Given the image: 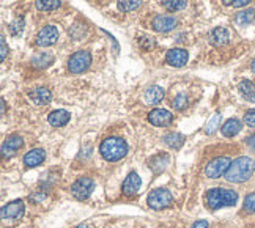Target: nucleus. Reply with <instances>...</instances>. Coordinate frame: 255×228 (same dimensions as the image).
Returning <instances> with one entry per match:
<instances>
[{
	"mask_svg": "<svg viewBox=\"0 0 255 228\" xmlns=\"http://www.w3.org/2000/svg\"><path fill=\"white\" fill-rule=\"evenodd\" d=\"M254 173H255V161L252 157L241 156L232 162L227 173L224 176L229 183H244L249 181Z\"/></svg>",
	"mask_w": 255,
	"mask_h": 228,
	"instance_id": "obj_1",
	"label": "nucleus"
},
{
	"mask_svg": "<svg viewBox=\"0 0 255 228\" xmlns=\"http://www.w3.org/2000/svg\"><path fill=\"white\" fill-rule=\"evenodd\" d=\"M100 153L106 161L117 162L128 154V145L120 137H107L100 145Z\"/></svg>",
	"mask_w": 255,
	"mask_h": 228,
	"instance_id": "obj_2",
	"label": "nucleus"
},
{
	"mask_svg": "<svg viewBox=\"0 0 255 228\" xmlns=\"http://www.w3.org/2000/svg\"><path fill=\"white\" fill-rule=\"evenodd\" d=\"M205 200L210 210H219L224 206H233L238 202V194L230 189H222V187H216L210 189L205 195Z\"/></svg>",
	"mask_w": 255,
	"mask_h": 228,
	"instance_id": "obj_3",
	"label": "nucleus"
},
{
	"mask_svg": "<svg viewBox=\"0 0 255 228\" xmlns=\"http://www.w3.org/2000/svg\"><path fill=\"white\" fill-rule=\"evenodd\" d=\"M90 65H92V54L88 51H77L68 60V69L73 74H81L87 71Z\"/></svg>",
	"mask_w": 255,
	"mask_h": 228,
	"instance_id": "obj_4",
	"label": "nucleus"
},
{
	"mask_svg": "<svg viewBox=\"0 0 255 228\" xmlns=\"http://www.w3.org/2000/svg\"><path fill=\"white\" fill-rule=\"evenodd\" d=\"M146 203L151 210H164L173 203V197L167 189H154L146 198Z\"/></svg>",
	"mask_w": 255,
	"mask_h": 228,
	"instance_id": "obj_5",
	"label": "nucleus"
},
{
	"mask_svg": "<svg viewBox=\"0 0 255 228\" xmlns=\"http://www.w3.org/2000/svg\"><path fill=\"white\" fill-rule=\"evenodd\" d=\"M232 165V161L229 159L227 156H221V157H214L213 161H210L205 167V175L208 178H219L222 175L227 173L229 167Z\"/></svg>",
	"mask_w": 255,
	"mask_h": 228,
	"instance_id": "obj_6",
	"label": "nucleus"
},
{
	"mask_svg": "<svg viewBox=\"0 0 255 228\" xmlns=\"http://www.w3.org/2000/svg\"><path fill=\"white\" fill-rule=\"evenodd\" d=\"M93 187H95V183L92 178L82 176L71 186V194L77 200H87V198L92 195Z\"/></svg>",
	"mask_w": 255,
	"mask_h": 228,
	"instance_id": "obj_7",
	"label": "nucleus"
},
{
	"mask_svg": "<svg viewBox=\"0 0 255 228\" xmlns=\"http://www.w3.org/2000/svg\"><path fill=\"white\" fill-rule=\"evenodd\" d=\"M176 25H178V19L170 14H159V16L153 17V21H151V27L154 30L162 32V33L173 30Z\"/></svg>",
	"mask_w": 255,
	"mask_h": 228,
	"instance_id": "obj_8",
	"label": "nucleus"
},
{
	"mask_svg": "<svg viewBox=\"0 0 255 228\" xmlns=\"http://www.w3.org/2000/svg\"><path fill=\"white\" fill-rule=\"evenodd\" d=\"M58 39V30L54 25H46L43 27L36 35V46L40 47H49L52 46Z\"/></svg>",
	"mask_w": 255,
	"mask_h": 228,
	"instance_id": "obj_9",
	"label": "nucleus"
},
{
	"mask_svg": "<svg viewBox=\"0 0 255 228\" xmlns=\"http://www.w3.org/2000/svg\"><path fill=\"white\" fill-rule=\"evenodd\" d=\"M24 145V140L21 135L17 134H13L5 138V142L2 143V156L3 157H11L14 156L19 150H21V146Z\"/></svg>",
	"mask_w": 255,
	"mask_h": 228,
	"instance_id": "obj_10",
	"label": "nucleus"
},
{
	"mask_svg": "<svg viewBox=\"0 0 255 228\" xmlns=\"http://www.w3.org/2000/svg\"><path fill=\"white\" fill-rule=\"evenodd\" d=\"M188 58H189V54L188 51H184V49H180V47H175V49H170L165 55V62H167L170 66H175V68H180V66H184L188 63Z\"/></svg>",
	"mask_w": 255,
	"mask_h": 228,
	"instance_id": "obj_11",
	"label": "nucleus"
},
{
	"mask_svg": "<svg viewBox=\"0 0 255 228\" xmlns=\"http://www.w3.org/2000/svg\"><path fill=\"white\" fill-rule=\"evenodd\" d=\"M2 219H17L24 214V202L22 200H14L9 202L8 205L2 206Z\"/></svg>",
	"mask_w": 255,
	"mask_h": 228,
	"instance_id": "obj_12",
	"label": "nucleus"
},
{
	"mask_svg": "<svg viewBox=\"0 0 255 228\" xmlns=\"http://www.w3.org/2000/svg\"><path fill=\"white\" fill-rule=\"evenodd\" d=\"M173 120V116L165 109H154L148 114V121L153 126H169Z\"/></svg>",
	"mask_w": 255,
	"mask_h": 228,
	"instance_id": "obj_13",
	"label": "nucleus"
},
{
	"mask_svg": "<svg viewBox=\"0 0 255 228\" xmlns=\"http://www.w3.org/2000/svg\"><path fill=\"white\" fill-rule=\"evenodd\" d=\"M140 186H142V181H140L139 175L134 173V172H131L129 175H128V176L125 178L123 186H122V191H123L125 195L131 197V195H134V194L139 192Z\"/></svg>",
	"mask_w": 255,
	"mask_h": 228,
	"instance_id": "obj_14",
	"label": "nucleus"
},
{
	"mask_svg": "<svg viewBox=\"0 0 255 228\" xmlns=\"http://www.w3.org/2000/svg\"><path fill=\"white\" fill-rule=\"evenodd\" d=\"M70 112L68 111H63V109H58V111H54L49 114V118H47V121L51 126L54 127H62L65 124H68V121H70Z\"/></svg>",
	"mask_w": 255,
	"mask_h": 228,
	"instance_id": "obj_15",
	"label": "nucleus"
},
{
	"mask_svg": "<svg viewBox=\"0 0 255 228\" xmlns=\"http://www.w3.org/2000/svg\"><path fill=\"white\" fill-rule=\"evenodd\" d=\"M44 159H46V151L41 150V148H35V150H30L24 156V164L27 167H38L44 162Z\"/></svg>",
	"mask_w": 255,
	"mask_h": 228,
	"instance_id": "obj_16",
	"label": "nucleus"
},
{
	"mask_svg": "<svg viewBox=\"0 0 255 228\" xmlns=\"http://www.w3.org/2000/svg\"><path fill=\"white\" fill-rule=\"evenodd\" d=\"M28 98H30L36 106H46V104L51 103L52 95L47 88L40 87V88H35V90H32L30 93H28Z\"/></svg>",
	"mask_w": 255,
	"mask_h": 228,
	"instance_id": "obj_17",
	"label": "nucleus"
},
{
	"mask_svg": "<svg viewBox=\"0 0 255 228\" xmlns=\"http://www.w3.org/2000/svg\"><path fill=\"white\" fill-rule=\"evenodd\" d=\"M230 39V33L225 27H216L210 33V43L214 46H225Z\"/></svg>",
	"mask_w": 255,
	"mask_h": 228,
	"instance_id": "obj_18",
	"label": "nucleus"
},
{
	"mask_svg": "<svg viewBox=\"0 0 255 228\" xmlns=\"http://www.w3.org/2000/svg\"><path fill=\"white\" fill-rule=\"evenodd\" d=\"M169 162H170V156L165 154V153H159V154L151 157V159L148 161V165L154 173H159L169 165Z\"/></svg>",
	"mask_w": 255,
	"mask_h": 228,
	"instance_id": "obj_19",
	"label": "nucleus"
},
{
	"mask_svg": "<svg viewBox=\"0 0 255 228\" xmlns=\"http://www.w3.org/2000/svg\"><path fill=\"white\" fill-rule=\"evenodd\" d=\"M221 129L225 137H235L241 131V121L237 120V118H229V120L222 124Z\"/></svg>",
	"mask_w": 255,
	"mask_h": 228,
	"instance_id": "obj_20",
	"label": "nucleus"
},
{
	"mask_svg": "<svg viewBox=\"0 0 255 228\" xmlns=\"http://www.w3.org/2000/svg\"><path fill=\"white\" fill-rule=\"evenodd\" d=\"M162 98H164V90L161 87L158 85H153L150 87L148 90L145 92V101L146 104H158L162 101Z\"/></svg>",
	"mask_w": 255,
	"mask_h": 228,
	"instance_id": "obj_21",
	"label": "nucleus"
},
{
	"mask_svg": "<svg viewBox=\"0 0 255 228\" xmlns=\"http://www.w3.org/2000/svg\"><path fill=\"white\" fill-rule=\"evenodd\" d=\"M235 22L241 27L251 25L252 22H255V9L249 8V9H244V11H240L237 16H235Z\"/></svg>",
	"mask_w": 255,
	"mask_h": 228,
	"instance_id": "obj_22",
	"label": "nucleus"
},
{
	"mask_svg": "<svg viewBox=\"0 0 255 228\" xmlns=\"http://www.w3.org/2000/svg\"><path fill=\"white\" fill-rule=\"evenodd\" d=\"M184 140H186L184 135L180 132H170L167 135H164V143L167 146H170L172 150H178V148H181Z\"/></svg>",
	"mask_w": 255,
	"mask_h": 228,
	"instance_id": "obj_23",
	"label": "nucleus"
},
{
	"mask_svg": "<svg viewBox=\"0 0 255 228\" xmlns=\"http://www.w3.org/2000/svg\"><path fill=\"white\" fill-rule=\"evenodd\" d=\"M54 63V55L51 52H40L32 58V65L36 68H47Z\"/></svg>",
	"mask_w": 255,
	"mask_h": 228,
	"instance_id": "obj_24",
	"label": "nucleus"
},
{
	"mask_svg": "<svg viewBox=\"0 0 255 228\" xmlns=\"http://www.w3.org/2000/svg\"><path fill=\"white\" fill-rule=\"evenodd\" d=\"M238 88H240L241 95L246 98L248 101L255 103V84L254 82H251V81H243Z\"/></svg>",
	"mask_w": 255,
	"mask_h": 228,
	"instance_id": "obj_25",
	"label": "nucleus"
},
{
	"mask_svg": "<svg viewBox=\"0 0 255 228\" xmlns=\"http://www.w3.org/2000/svg\"><path fill=\"white\" fill-rule=\"evenodd\" d=\"M35 6L40 11H54V9L62 6V2H58V0H38L35 2Z\"/></svg>",
	"mask_w": 255,
	"mask_h": 228,
	"instance_id": "obj_26",
	"label": "nucleus"
},
{
	"mask_svg": "<svg viewBox=\"0 0 255 228\" xmlns=\"http://www.w3.org/2000/svg\"><path fill=\"white\" fill-rule=\"evenodd\" d=\"M221 114L219 112H216L210 120L207 123V126H205V132L207 134H214L216 131H218V127L221 126Z\"/></svg>",
	"mask_w": 255,
	"mask_h": 228,
	"instance_id": "obj_27",
	"label": "nucleus"
},
{
	"mask_svg": "<svg viewBox=\"0 0 255 228\" xmlns=\"http://www.w3.org/2000/svg\"><path fill=\"white\" fill-rule=\"evenodd\" d=\"M186 3L184 0H164L162 2V6L165 9H169V11H180V9H184L186 8Z\"/></svg>",
	"mask_w": 255,
	"mask_h": 228,
	"instance_id": "obj_28",
	"label": "nucleus"
},
{
	"mask_svg": "<svg viewBox=\"0 0 255 228\" xmlns=\"http://www.w3.org/2000/svg\"><path fill=\"white\" fill-rule=\"evenodd\" d=\"M140 3L142 2H139V0H123V2H119V9L123 13H129L139 8Z\"/></svg>",
	"mask_w": 255,
	"mask_h": 228,
	"instance_id": "obj_29",
	"label": "nucleus"
},
{
	"mask_svg": "<svg viewBox=\"0 0 255 228\" xmlns=\"http://www.w3.org/2000/svg\"><path fill=\"white\" fill-rule=\"evenodd\" d=\"M8 30H9V35L11 36H19L24 30V19H21V17L14 19V21L8 25Z\"/></svg>",
	"mask_w": 255,
	"mask_h": 228,
	"instance_id": "obj_30",
	"label": "nucleus"
},
{
	"mask_svg": "<svg viewBox=\"0 0 255 228\" xmlns=\"http://www.w3.org/2000/svg\"><path fill=\"white\" fill-rule=\"evenodd\" d=\"M172 106H173V109H176V111H183V109L188 106V96H186L184 93L176 95L172 101Z\"/></svg>",
	"mask_w": 255,
	"mask_h": 228,
	"instance_id": "obj_31",
	"label": "nucleus"
},
{
	"mask_svg": "<svg viewBox=\"0 0 255 228\" xmlns=\"http://www.w3.org/2000/svg\"><path fill=\"white\" fill-rule=\"evenodd\" d=\"M243 208H244V211H246V213H255V192L246 195Z\"/></svg>",
	"mask_w": 255,
	"mask_h": 228,
	"instance_id": "obj_32",
	"label": "nucleus"
},
{
	"mask_svg": "<svg viewBox=\"0 0 255 228\" xmlns=\"http://www.w3.org/2000/svg\"><path fill=\"white\" fill-rule=\"evenodd\" d=\"M244 123L249 127H255V109H251V111L244 114Z\"/></svg>",
	"mask_w": 255,
	"mask_h": 228,
	"instance_id": "obj_33",
	"label": "nucleus"
},
{
	"mask_svg": "<svg viewBox=\"0 0 255 228\" xmlns=\"http://www.w3.org/2000/svg\"><path fill=\"white\" fill-rule=\"evenodd\" d=\"M224 5L235 6V8H240V6H248V5H249V0H225Z\"/></svg>",
	"mask_w": 255,
	"mask_h": 228,
	"instance_id": "obj_34",
	"label": "nucleus"
},
{
	"mask_svg": "<svg viewBox=\"0 0 255 228\" xmlns=\"http://www.w3.org/2000/svg\"><path fill=\"white\" fill-rule=\"evenodd\" d=\"M46 197H47V194H46L44 191H36L35 194L30 195V202H33V203H40V202L44 200Z\"/></svg>",
	"mask_w": 255,
	"mask_h": 228,
	"instance_id": "obj_35",
	"label": "nucleus"
},
{
	"mask_svg": "<svg viewBox=\"0 0 255 228\" xmlns=\"http://www.w3.org/2000/svg\"><path fill=\"white\" fill-rule=\"evenodd\" d=\"M139 43H140V46H142L143 49H150V47L154 46V43H153V39H151V38H142V39H139Z\"/></svg>",
	"mask_w": 255,
	"mask_h": 228,
	"instance_id": "obj_36",
	"label": "nucleus"
},
{
	"mask_svg": "<svg viewBox=\"0 0 255 228\" xmlns=\"http://www.w3.org/2000/svg\"><path fill=\"white\" fill-rule=\"evenodd\" d=\"M0 46H2V54H0V58H2V62L5 60V57H6V52H8V49H6V43H5V38L2 36V39H0Z\"/></svg>",
	"mask_w": 255,
	"mask_h": 228,
	"instance_id": "obj_37",
	"label": "nucleus"
},
{
	"mask_svg": "<svg viewBox=\"0 0 255 228\" xmlns=\"http://www.w3.org/2000/svg\"><path fill=\"white\" fill-rule=\"evenodd\" d=\"M191 228H208V222L207 221H197Z\"/></svg>",
	"mask_w": 255,
	"mask_h": 228,
	"instance_id": "obj_38",
	"label": "nucleus"
},
{
	"mask_svg": "<svg viewBox=\"0 0 255 228\" xmlns=\"http://www.w3.org/2000/svg\"><path fill=\"white\" fill-rule=\"evenodd\" d=\"M246 143H248L251 148H255V134H252L251 137L246 138Z\"/></svg>",
	"mask_w": 255,
	"mask_h": 228,
	"instance_id": "obj_39",
	"label": "nucleus"
},
{
	"mask_svg": "<svg viewBox=\"0 0 255 228\" xmlns=\"http://www.w3.org/2000/svg\"><path fill=\"white\" fill-rule=\"evenodd\" d=\"M251 69H252V71L255 73V58H254V60L251 62Z\"/></svg>",
	"mask_w": 255,
	"mask_h": 228,
	"instance_id": "obj_40",
	"label": "nucleus"
},
{
	"mask_svg": "<svg viewBox=\"0 0 255 228\" xmlns=\"http://www.w3.org/2000/svg\"><path fill=\"white\" fill-rule=\"evenodd\" d=\"M77 228H90V227H88L87 224H81L79 227H77Z\"/></svg>",
	"mask_w": 255,
	"mask_h": 228,
	"instance_id": "obj_41",
	"label": "nucleus"
},
{
	"mask_svg": "<svg viewBox=\"0 0 255 228\" xmlns=\"http://www.w3.org/2000/svg\"><path fill=\"white\" fill-rule=\"evenodd\" d=\"M2 114H5V101L2 99Z\"/></svg>",
	"mask_w": 255,
	"mask_h": 228,
	"instance_id": "obj_42",
	"label": "nucleus"
}]
</instances>
